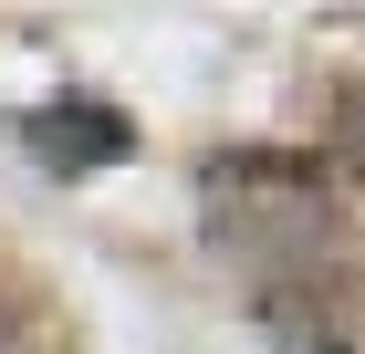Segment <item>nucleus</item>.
<instances>
[{
    "instance_id": "f257e3e1",
    "label": "nucleus",
    "mask_w": 365,
    "mask_h": 354,
    "mask_svg": "<svg viewBox=\"0 0 365 354\" xmlns=\"http://www.w3.org/2000/svg\"><path fill=\"white\" fill-rule=\"evenodd\" d=\"M125 146H136V136H125L115 105H42V115H31V157L63 167V177H73V167H115Z\"/></svg>"
},
{
    "instance_id": "f03ea898",
    "label": "nucleus",
    "mask_w": 365,
    "mask_h": 354,
    "mask_svg": "<svg viewBox=\"0 0 365 354\" xmlns=\"http://www.w3.org/2000/svg\"><path fill=\"white\" fill-rule=\"evenodd\" d=\"M344 136H355V157H365V94H355V105H344Z\"/></svg>"
}]
</instances>
